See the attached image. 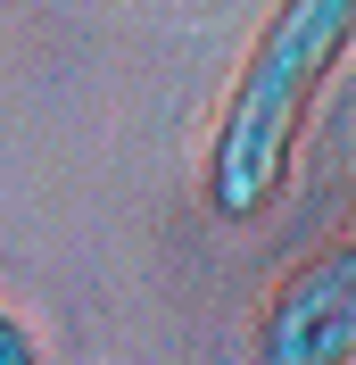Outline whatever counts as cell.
I'll use <instances>...</instances> for the list:
<instances>
[{
  "mask_svg": "<svg viewBox=\"0 0 356 365\" xmlns=\"http://www.w3.org/2000/svg\"><path fill=\"white\" fill-rule=\"evenodd\" d=\"M356 42V0H273L248 34L241 67L216 100V133L199 158V200L216 225H257L290 191L307 116Z\"/></svg>",
  "mask_w": 356,
  "mask_h": 365,
  "instance_id": "6da1fadb",
  "label": "cell"
},
{
  "mask_svg": "<svg viewBox=\"0 0 356 365\" xmlns=\"http://www.w3.org/2000/svg\"><path fill=\"white\" fill-rule=\"evenodd\" d=\"M356 357V241H323L257 307V365H348Z\"/></svg>",
  "mask_w": 356,
  "mask_h": 365,
  "instance_id": "7a4b0ae2",
  "label": "cell"
},
{
  "mask_svg": "<svg viewBox=\"0 0 356 365\" xmlns=\"http://www.w3.org/2000/svg\"><path fill=\"white\" fill-rule=\"evenodd\" d=\"M0 365H42V341H33V324L17 307H0Z\"/></svg>",
  "mask_w": 356,
  "mask_h": 365,
  "instance_id": "3957f363",
  "label": "cell"
}]
</instances>
